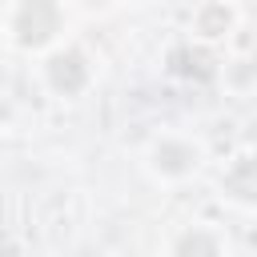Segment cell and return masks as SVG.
Segmentation results:
<instances>
[{
	"label": "cell",
	"mask_w": 257,
	"mask_h": 257,
	"mask_svg": "<svg viewBox=\"0 0 257 257\" xmlns=\"http://www.w3.org/2000/svg\"><path fill=\"white\" fill-rule=\"evenodd\" d=\"M225 28H229V12H225L221 4H209V8L201 12V32H205V36H221Z\"/></svg>",
	"instance_id": "8992f818"
},
{
	"label": "cell",
	"mask_w": 257,
	"mask_h": 257,
	"mask_svg": "<svg viewBox=\"0 0 257 257\" xmlns=\"http://www.w3.org/2000/svg\"><path fill=\"white\" fill-rule=\"evenodd\" d=\"M92 4H100V0H92Z\"/></svg>",
	"instance_id": "ba28073f"
},
{
	"label": "cell",
	"mask_w": 257,
	"mask_h": 257,
	"mask_svg": "<svg viewBox=\"0 0 257 257\" xmlns=\"http://www.w3.org/2000/svg\"><path fill=\"white\" fill-rule=\"evenodd\" d=\"M225 185H229L241 201H253V193H257V185H253V161H241V165L225 177Z\"/></svg>",
	"instance_id": "5b68a950"
},
{
	"label": "cell",
	"mask_w": 257,
	"mask_h": 257,
	"mask_svg": "<svg viewBox=\"0 0 257 257\" xmlns=\"http://www.w3.org/2000/svg\"><path fill=\"white\" fill-rule=\"evenodd\" d=\"M173 72L181 76H209L213 72V56L201 48H177L173 52Z\"/></svg>",
	"instance_id": "3957f363"
},
{
	"label": "cell",
	"mask_w": 257,
	"mask_h": 257,
	"mask_svg": "<svg viewBox=\"0 0 257 257\" xmlns=\"http://www.w3.org/2000/svg\"><path fill=\"white\" fill-rule=\"evenodd\" d=\"M48 80L56 92H80L84 80H88V64L80 52H56L48 60Z\"/></svg>",
	"instance_id": "7a4b0ae2"
},
{
	"label": "cell",
	"mask_w": 257,
	"mask_h": 257,
	"mask_svg": "<svg viewBox=\"0 0 257 257\" xmlns=\"http://www.w3.org/2000/svg\"><path fill=\"white\" fill-rule=\"evenodd\" d=\"M221 245L213 241V237H205V233H189V237H181L177 241V253H217Z\"/></svg>",
	"instance_id": "52a82bcc"
},
{
	"label": "cell",
	"mask_w": 257,
	"mask_h": 257,
	"mask_svg": "<svg viewBox=\"0 0 257 257\" xmlns=\"http://www.w3.org/2000/svg\"><path fill=\"white\" fill-rule=\"evenodd\" d=\"M60 28V12L52 0H24L16 12V40L28 48H40L44 40H52V32Z\"/></svg>",
	"instance_id": "6da1fadb"
},
{
	"label": "cell",
	"mask_w": 257,
	"mask_h": 257,
	"mask_svg": "<svg viewBox=\"0 0 257 257\" xmlns=\"http://www.w3.org/2000/svg\"><path fill=\"white\" fill-rule=\"evenodd\" d=\"M193 165V149H185V145H161L157 149V169H165V173H185Z\"/></svg>",
	"instance_id": "277c9868"
}]
</instances>
